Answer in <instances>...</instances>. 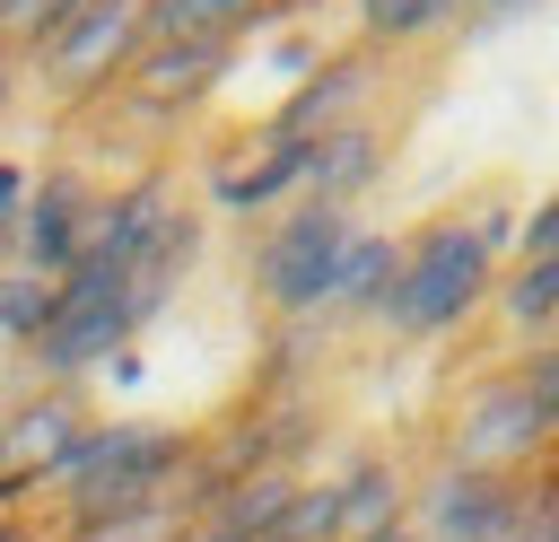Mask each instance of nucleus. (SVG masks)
<instances>
[{
    "instance_id": "obj_1",
    "label": "nucleus",
    "mask_w": 559,
    "mask_h": 542,
    "mask_svg": "<svg viewBox=\"0 0 559 542\" xmlns=\"http://www.w3.org/2000/svg\"><path fill=\"white\" fill-rule=\"evenodd\" d=\"M201 437L166 428V420H87L79 446L61 455V472L44 481L61 533H96V525H175V490L192 472Z\"/></svg>"
},
{
    "instance_id": "obj_2",
    "label": "nucleus",
    "mask_w": 559,
    "mask_h": 542,
    "mask_svg": "<svg viewBox=\"0 0 559 542\" xmlns=\"http://www.w3.org/2000/svg\"><path fill=\"white\" fill-rule=\"evenodd\" d=\"M507 236H515V219L507 210H480V219H428L419 236H402V280H393V297H384V332H402V341H445V332H463L489 297H498V254H507Z\"/></svg>"
},
{
    "instance_id": "obj_3",
    "label": "nucleus",
    "mask_w": 559,
    "mask_h": 542,
    "mask_svg": "<svg viewBox=\"0 0 559 542\" xmlns=\"http://www.w3.org/2000/svg\"><path fill=\"white\" fill-rule=\"evenodd\" d=\"M349 236H358V210H332V201H288V210H271V227H262L253 254H245L253 297H262L280 323L332 315V280H341Z\"/></svg>"
},
{
    "instance_id": "obj_4",
    "label": "nucleus",
    "mask_w": 559,
    "mask_h": 542,
    "mask_svg": "<svg viewBox=\"0 0 559 542\" xmlns=\"http://www.w3.org/2000/svg\"><path fill=\"white\" fill-rule=\"evenodd\" d=\"M148 44V0H122V9H96V17H70L35 61H26V87L52 105V114H96L122 70L140 61Z\"/></svg>"
},
{
    "instance_id": "obj_5",
    "label": "nucleus",
    "mask_w": 559,
    "mask_h": 542,
    "mask_svg": "<svg viewBox=\"0 0 559 542\" xmlns=\"http://www.w3.org/2000/svg\"><path fill=\"white\" fill-rule=\"evenodd\" d=\"M131 332H140L131 280L61 271V280H52V315H44V332L26 341V358H35V376H44V385H79V376H96L105 358H122V350H131Z\"/></svg>"
},
{
    "instance_id": "obj_6",
    "label": "nucleus",
    "mask_w": 559,
    "mask_h": 542,
    "mask_svg": "<svg viewBox=\"0 0 559 542\" xmlns=\"http://www.w3.org/2000/svg\"><path fill=\"white\" fill-rule=\"evenodd\" d=\"M550 481L542 472H463L437 463L428 481H411V533L419 542H515L542 516Z\"/></svg>"
},
{
    "instance_id": "obj_7",
    "label": "nucleus",
    "mask_w": 559,
    "mask_h": 542,
    "mask_svg": "<svg viewBox=\"0 0 559 542\" xmlns=\"http://www.w3.org/2000/svg\"><path fill=\"white\" fill-rule=\"evenodd\" d=\"M550 455H559V446H550L542 411L524 402L515 367H507V376H480V385L454 402V420H445V463H463V472H533V463H550Z\"/></svg>"
},
{
    "instance_id": "obj_8",
    "label": "nucleus",
    "mask_w": 559,
    "mask_h": 542,
    "mask_svg": "<svg viewBox=\"0 0 559 542\" xmlns=\"http://www.w3.org/2000/svg\"><path fill=\"white\" fill-rule=\"evenodd\" d=\"M87 428V402L79 385H35L26 402L0 411V516H26L44 498V481L61 472V455L79 446Z\"/></svg>"
},
{
    "instance_id": "obj_9",
    "label": "nucleus",
    "mask_w": 559,
    "mask_h": 542,
    "mask_svg": "<svg viewBox=\"0 0 559 542\" xmlns=\"http://www.w3.org/2000/svg\"><path fill=\"white\" fill-rule=\"evenodd\" d=\"M227 61H236V52H218V44H140V61L122 70V87H114L96 114H122V122H140V131H166V122H183V114H201V105L218 96Z\"/></svg>"
},
{
    "instance_id": "obj_10",
    "label": "nucleus",
    "mask_w": 559,
    "mask_h": 542,
    "mask_svg": "<svg viewBox=\"0 0 559 542\" xmlns=\"http://www.w3.org/2000/svg\"><path fill=\"white\" fill-rule=\"evenodd\" d=\"M96 201H105V184H96V175H79V166H35L26 210H17V227H9V262H26V271H44V280H61V271L79 262L87 227H96Z\"/></svg>"
},
{
    "instance_id": "obj_11",
    "label": "nucleus",
    "mask_w": 559,
    "mask_h": 542,
    "mask_svg": "<svg viewBox=\"0 0 559 542\" xmlns=\"http://www.w3.org/2000/svg\"><path fill=\"white\" fill-rule=\"evenodd\" d=\"M367 96H376V52L358 44V52H323L280 105H271V140H323V131H341V122H367Z\"/></svg>"
},
{
    "instance_id": "obj_12",
    "label": "nucleus",
    "mask_w": 559,
    "mask_h": 542,
    "mask_svg": "<svg viewBox=\"0 0 559 542\" xmlns=\"http://www.w3.org/2000/svg\"><path fill=\"white\" fill-rule=\"evenodd\" d=\"M306 166H314V140H271V131H253L245 157H218V166H210V210H227V219H271V210L306 201Z\"/></svg>"
},
{
    "instance_id": "obj_13",
    "label": "nucleus",
    "mask_w": 559,
    "mask_h": 542,
    "mask_svg": "<svg viewBox=\"0 0 559 542\" xmlns=\"http://www.w3.org/2000/svg\"><path fill=\"white\" fill-rule=\"evenodd\" d=\"M323 490H332V542H376V533L411 525V472L384 463V455H358Z\"/></svg>"
},
{
    "instance_id": "obj_14",
    "label": "nucleus",
    "mask_w": 559,
    "mask_h": 542,
    "mask_svg": "<svg viewBox=\"0 0 559 542\" xmlns=\"http://www.w3.org/2000/svg\"><path fill=\"white\" fill-rule=\"evenodd\" d=\"M376 184H384V131H376V122H341V131H323V140H314V166H306V201L358 210Z\"/></svg>"
},
{
    "instance_id": "obj_15",
    "label": "nucleus",
    "mask_w": 559,
    "mask_h": 542,
    "mask_svg": "<svg viewBox=\"0 0 559 542\" xmlns=\"http://www.w3.org/2000/svg\"><path fill=\"white\" fill-rule=\"evenodd\" d=\"M271 17H280V0H148V44H218V52H236Z\"/></svg>"
},
{
    "instance_id": "obj_16",
    "label": "nucleus",
    "mask_w": 559,
    "mask_h": 542,
    "mask_svg": "<svg viewBox=\"0 0 559 542\" xmlns=\"http://www.w3.org/2000/svg\"><path fill=\"white\" fill-rule=\"evenodd\" d=\"M393 280H402V236L358 227L349 254H341V280H332V315H384Z\"/></svg>"
},
{
    "instance_id": "obj_17",
    "label": "nucleus",
    "mask_w": 559,
    "mask_h": 542,
    "mask_svg": "<svg viewBox=\"0 0 559 542\" xmlns=\"http://www.w3.org/2000/svg\"><path fill=\"white\" fill-rule=\"evenodd\" d=\"M489 306L515 341H559V262H507Z\"/></svg>"
},
{
    "instance_id": "obj_18",
    "label": "nucleus",
    "mask_w": 559,
    "mask_h": 542,
    "mask_svg": "<svg viewBox=\"0 0 559 542\" xmlns=\"http://www.w3.org/2000/svg\"><path fill=\"white\" fill-rule=\"evenodd\" d=\"M463 0H358V44L367 52H402V44H428L437 26H454Z\"/></svg>"
},
{
    "instance_id": "obj_19",
    "label": "nucleus",
    "mask_w": 559,
    "mask_h": 542,
    "mask_svg": "<svg viewBox=\"0 0 559 542\" xmlns=\"http://www.w3.org/2000/svg\"><path fill=\"white\" fill-rule=\"evenodd\" d=\"M44 315H52V280L44 271H26V262H0V350L17 341H35L44 332Z\"/></svg>"
},
{
    "instance_id": "obj_20",
    "label": "nucleus",
    "mask_w": 559,
    "mask_h": 542,
    "mask_svg": "<svg viewBox=\"0 0 559 542\" xmlns=\"http://www.w3.org/2000/svg\"><path fill=\"white\" fill-rule=\"evenodd\" d=\"M515 385H524V402L542 411V428H550V446H559V341H533V350L515 358Z\"/></svg>"
},
{
    "instance_id": "obj_21",
    "label": "nucleus",
    "mask_w": 559,
    "mask_h": 542,
    "mask_svg": "<svg viewBox=\"0 0 559 542\" xmlns=\"http://www.w3.org/2000/svg\"><path fill=\"white\" fill-rule=\"evenodd\" d=\"M515 262H559V192H542L515 219Z\"/></svg>"
},
{
    "instance_id": "obj_22",
    "label": "nucleus",
    "mask_w": 559,
    "mask_h": 542,
    "mask_svg": "<svg viewBox=\"0 0 559 542\" xmlns=\"http://www.w3.org/2000/svg\"><path fill=\"white\" fill-rule=\"evenodd\" d=\"M17 96H26V61H17L9 44H0V122L17 114Z\"/></svg>"
},
{
    "instance_id": "obj_23",
    "label": "nucleus",
    "mask_w": 559,
    "mask_h": 542,
    "mask_svg": "<svg viewBox=\"0 0 559 542\" xmlns=\"http://www.w3.org/2000/svg\"><path fill=\"white\" fill-rule=\"evenodd\" d=\"M533 542H559V498H542V516H533Z\"/></svg>"
},
{
    "instance_id": "obj_24",
    "label": "nucleus",
    "mask_w": 559,
    "mask_h": 542,
    "mask_svg": "<svg viewBox=\"0 0 559 542\" xmlns=\"http://www.w3.org/2000/svg\"><path fill=\"white\" fill-rule=\"evenodd\" d=\"M96 9H122V0H61V26H70V17H96ZM61 26H52V35H61Z\"/></svg>"
},
{
    "instance_id": "obj_25",
    "label": "nucleus",
    "mask_w": 559,
    "mask_h": 542,
    "mask_svg": "<svg viewBox=\"0 0 559 542\" xmlns=\"http://www.w3.org/2000/svg\"><path fill=\"white\" fill-rule=\"evenodd\" d=\"M0 542H44V533H35V516H0Z\"/></svg>"
},
{
    "instance_id": "obj_26",
    "label": "nucleus",
    "mask_w": 559,
    "mask_h": 542,
    "mask_svg": "<svg viewBox=\"0 0 559 542\" xmlns=\"http://www.w3.org/2000/svg\"><path fill=\"white\" fill-rule=\"evenodd\" d=\"M472 9H480V17H515L524 0H472Z\"/></svg>"
},
{
    "instance_id": "obj_27",
    "label": "nucleus",
    "mask_w": 559,
    "mask_h": 542,
    "mask_svg": "<svg viewBox=\"0 0 559 542\" xmlns=\"http://www.w3.org/2000/svg\"><path fill=\"white\" fill-rule=\"evenodd\" d=\"M376 542H419V533H411V525H393V533H376Z\"/></svg>"
},
{
    "instance_id": "obj_28",
    "label": "nucleus",
    "mask_w": 559,
    "mask_h": 542,
    "mask_svg": "<svg viewBox=\"0 0 559 542\" xmlns=\"http://www.w3.org/2000/svg\"><path fill=\"white\" fill-rule=\"evenodd\" d=\"M515 542H533V525H524V533H515Z\"/></svg>"
},
{
    "instance_id": "obj_29",
    "label": "nucleus",
    "mask_w": 559,
    "mask_h": 542,
    "mask_svg": "<svg viewBox=\"0 0 559 542\" xmlns=\"http://www.w3.org/2000/svg\"><path fill=\"white\" fill-rule=\"evenodd\" d=\"M550 498H559V472H550Z\"/></svg>"
},
{
    "instance_id": "obj_30",
    "label": "nucleus",
    "mask_w": 559,
    "mask_h": 542,
    "mask_svg": "<svg viewBox=\"0 0 559 542\" xmlns=\"http://www.w3.org/2000/svg\"><path fill=\"white\" fill-rule=\"evenodd\" d=\"M262 542H280V533H262Z\"/></svg>"
}]
</instances>
